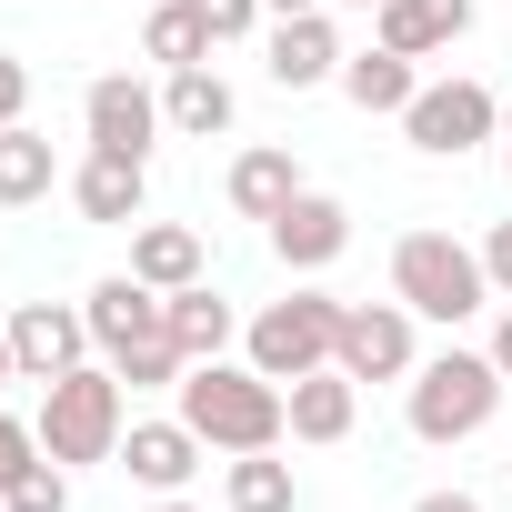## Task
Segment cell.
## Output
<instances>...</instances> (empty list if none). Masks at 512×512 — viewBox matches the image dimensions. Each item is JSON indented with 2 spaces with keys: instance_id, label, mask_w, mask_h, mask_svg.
<instances>
[{
  "instance_id": "d6a6232c",
  "label": "cell",
  "mask_w": 512,
  "mask_h": 512,
  "mask_svg": "<svg viewBox=\"0 0 512 512\" xmlns=\"http://www.w3.org/2000/svg\"><path fill=\"white\" fill-rule=\"evenodd\" d=\"M262 11H272V21H292V11H322V0H262Z\"/></svg>"
},
{
  "instance_id": "4dcf8cb0",
  "label": "cell",
  "mask_w": 512,
  "mask_h": 512,
  "mask_svg": "<svg viewBox=\"0 0 512 512\" xmlns=\"http://www.w3.org/2000/svg\"><path fill=\"white\" fill-rule=\"evenodd\" d=\"M492 362H502V382H512V302H502V332H492Z\"/></svg>"
},
{
  "instance_id": "83f0119b",
  "label": "cell",
  "mask_w": 512,
  "mask_h": 512,
  "mask_svg": "<svg viewBox=\"0 0 512 512\" xmlns=\"http://www.w3.org/2000/svg\"><path fill=\"white\" fill-rule=\"evenodd\" d=\"M21 111H31V61H21V51H0V131H11Z\"/></svg>"
},
{
  "instance_id": "7402d4cb",
  "label": "cell",
  "mask_w": 512,
  "mask_h": 512,
  "mask_svg": "<svg viewBox=\"0 0 512 512\" xmlns=\"http://www.w3.org/2000/svg\"><path fill=\"white\" fill-rule=\"evenodd\" d=\"M221 41H211V21H201V0H151V21H141V61H161V71H191V61H211Z\"/></svg>"
},
{
  "instance_id": "5b68a950",
  "label": "cell",
  "mask_w": 512,
  "mask_h": 512,
  "mask_svg": "<svg viewBox=\"0 0 512 512\" xmlns=\"http://www.w3.org/2000/svg\"><path fill=\"white\" fill-rule=\"evenodd\" d=\"M332 342H342V302H332V292H292V302H272V312H251V322H241V362H251V372H272V382L322 372Z\"/></svg>"
},
{
  "instance_id": "4316f807",
  "label": "cell",
  "mask_w": 512,
  "mask_h": 512,
  "mask_svg": "<svg viewBox=\"0 0 512 512\" xmlns=\"http://www.w3.org/2000/svg\"><path fill=\"white\" fill-rule=\"evenodd\" d=\"M201 21L211 41H241V31H262V0H201Z\"/></svg>"
},
{
  "instance_id": "52a82bcc",
  "label": "cell",
  "mask_w": 512,
  "mask_h": 512,
  "mask_svg": "<svg viewBox=\"0 0 512 512\" xmlns=\"http://www.w3.org/2000/svg\"><path fill=\"white\" fill-rule=\"evenodd\" d=\"M332 362L352 382H412L422 372V342H412V302H342V342Z\"/></svg>"
},
{
  "instance_id": "30bf717a",
  "label": "cell",
  "mask_w": 512,
  "mask_h": 512,
  "mask_svg": "<svg viewBox=\"0 0 512 512\" xmlns=\"http://www.w3.org/2000/svg\"><path fill=\"white\" fill-rule=\"evenodd\" d=\"M262 231H272V251H282V272H322V262H342V251H352V211H342L332 191H312V181H302Z\"/></svg>"
},
{
  "instance_id": "d4e9b609",
  "label": "cell",
  "mask_w": 512,
  "mask_h": 512,
  "mask_svg": "<svg viewBox=\"0 0 512 512\" xmlns=\"http://www.w3.org/2000/svg\"><path fill=\"white\" fill-rule=\"evenodd\" d=\"M0 512H71V472L61 462H31L11 492H0Z\"/></svg>"
},
{
  "instance_id": "ba28073f",
  "label": "cell",
  "mask_w": 512,
  "mask_h": 512,
  "mask_svg": "<svg viewBox=\"0 0 512 512\" xmlns=\"http://www.w3.org/2000/svg\"><path fill=\"white\" fill-rule=\"evenodd\" d=\"M81 121H91V151H121V161H151V141L171 131V121H161V91H141L131 71L91 81V91H81Z\"/></svg>"
},
{
  "instance_id": "f546056e",
  "label": "cell",
  "mask_w": 512,
  "mask_h": 512,
  "mask_svg": "<svg viewBox=\"0 0 512 512\" xmlns=\"http://www.w3.org/2000/svg\"><path fill=\"white\" fill-rule=\"evenodd\" d=\"M412 512H482V492H422Z\"/></svg>"
},
{
  "instance_id": "44dd1931",
  "label": "cell",
  "mask_w": 512,
  "mask_h": 512,
  "mask_svg": "<svg viewBox=\"0 0 512 512\" xmlns=\"http://www.w3.org/2000/svg\"><path fill=\"white\" fill-rule=\"evenodd\" d=\"M221 191H231V211H241V221H272V211L302 191V161L262 141V151H241V161H231V181H221Z\"/></svg>"
},
{
  "instance_id": "8992f818",
  "label": "cell",
  "mask_w": 512,
  "mask_h": 512,
  "mask_svg": "<svg viewBox=\"0 0 512 512\" xmlns=\"http://www.w3.org/2000/svg\"><path fill=\"white\" fill-rule=\"evenodd\" d=\"M402 131H412V151L462 161V151H482V141L502 131V101H492L482 81H422L412 111H402Z\"/></svg>"
},
{
  "instance_id": "4fadbf2b",
  "label": "cell",
  "mask_w": 512,
  "mask_h": 512,
  "mask_svg": "<svg viewBox=\"0 0 512 512\" xmlns=\"http://www.w3.org/2000/svg\"><path fill=\"white\" fill-rule=\"evenodd\" d=\"M201 452H211V442H201L181 412H171V422H131V432H121V472H131L141 492H181V482L201 472Z\"/></svg>"
},
{
  "instance_id": "f1b7e54d",
  "label": "cell",
  "mask_w": 512,
  "mask_h": 512,
  "mask_svg": "<svg viewBox=\"0 0 512 512\" xmlns=\"http://www.w3.org/2000/svg\"><path fill=\"white\" fill-rule=\"evenodd\" d=\"M482 272H492V302H512V221H492V241H482Z\"/></svg>"
},
{
  "instance_id": "9c48e42d",
  "label": "cell",
  "mask_w": 512,
  "mask_h": 512,
  "mask_svg": "<svg viewBox=\"0 0 512 512\" xmlns=\"http://www.w3.org/2000/svg\"><path fill=\"white\" fill-rule=\"evenodd\" d=\"M101 342H91V312H71V302H21L11 312V362H21V382H61L71 362H91Z\"/></svg>"
},
{
  "instance_id": "e575fe53",
  "label": "cell",
  "mask_w": 512,
  "mask_h": 512,
  "mask_svg": "<svg viewBox=\"0 0 512 512\" xmlns=\"http://www.w3.org/2000/svg\"><path fill=\"white\" fill-rule=\"evenodd\" d=\"M502 171H512V141H502Z\"/></svg>"
},
{
  "instance_id": "cb8c5ba5",
  "label": "cell",
  "mask_w": 512,
  "mask_h": 512,
  "mask_svg": "<svg viewBox=\"0 0 512 512\" xmlns=\"http://www.w3.org/2000/svg\"><path fill=\"white\" fill-rule=\"evenodd\" d=\"M221 502H231V512H302V482H292V462H272V452H231Z\"/></svg>"
},
{
  "instance_id": "d6986e66",
  "label": "cell",
  "mask_w": 512,
  "mask_h": 512,
  "mask_svg": "<svg viewBox=\"0 0 512 512\" xmlns=\"http://www.w3.org/2000/svg\"><path fill=\"white\" fill-rule=\"evenodd\" d=\"M131 272H141L151 292H191V282H201V231H191V221H141V231H131Z\"/></svg>"
},
{
  "instance_id": "277c9868",
  "label": "cell",
  "mask_w": 512,
  "mask_h": 512,
  "mask_svg": "<svg viewBox=\"0 0 512 512\" xmlns=\"http://www.w3.org/2000/svg\"><path fill=\"white\" fill-rule=\"evenodd\" d=\"M402 412L422 442H472L492 412H502V362L492 352H432L412 382H402Z\"/></svg>"
},
{
  "instance_id": "9a60e30c",
  "label": "cell",
  "mask_w": 512,
  "mask_h": 512,
  "mask_svg": "<svg viewBox=\"0 0 512 512\" xmlns=\"http://www.w3.org/2000/svg\"><path fill=\"white\" fill-rule=\"evenodd\" d=\"M282 402H292V442H342L352 412H362V382H352L342 362H322V372L282 382Z\"/></svg>"
},
{
  "instance_id": "836d02e7",
  "label": "cell",
  "mask_w": 512,
  "mask_h": 512,
  "mask_svg": "<svg viewBox=\"0 0 512 512\" xmlns=\"http://www.w3.org/2000/svg\"><path fill=\"white\" fill-rule=\"evenodd\" d=\"M151 512H201V502H181V492H151Z\"/></svg>"
},
{
  "instance_id": "e0dca14e",
  "label": "cell",
  "mask_w": 512,
  "mask_h": 512,
  "mask_svg": "<svg viewBox=\"0 0 512 512\" xmlns=\"http://www.w3.org/2000/svg\"><path fill=\"white\" fill-rule=\"evenodd\" d=\"M372 31H382L392 51L432 61V51H452V41L472 31V0H382V11H372Z\"/></svg>"
},
{
  "instance_id": "6da1fadb",
  "label": "cell",
  "mask_w": 512,
  "mask_h": 512,
  "mask_svg": "<svg viewBox=\"0 0 512 512\" xmlns=\"http://www.w3.org/2000/svg\"><path fill=\"white\" fill-rule=\"evenodd\" d=\"M181 422H191L211 452H282L292 402H282L272 372H251V362H191V372H181Z\"/></svg>"
},
{
  "instance_id": "7a4b0ae2",
  "label": "cell",
  "mask_w": 512,
  "mask_h": 512,
  "mask_svg": "<svg viewBox=\"0 0 512 512\" xmlns=\"http://www.w3.org/2000/svg\"><path fill=\"white\" fill-rule=\"evenodd\" d=\"M131 382L111 372V362H71L61 382H41V452L61 462V472H81V462H121V432H131V402H121Z\"/></svg>"
},
{
  "instance_id": "2e32d148",
  "label": "cell",
  "mask_w": 512,
  "mask_h": 512,
  "mask_svg": "<svg viewBox=\"0 0 512 512\" xmlns=\"http://www.w3.org/2000/svg\"><path fill=\"white\" fill-rule=\"evenodd\" d=\"M231 111H241V101H231V81H221L211 61H191V71H171V81H161V121H171L181 141H221V131H231Z\"/></svg>"
},
{
  "instance_id": "603a6c76",
  "label": "cell",
  "mask_w": 512,
  "mask_h": 512,
  "mask_svg": "<svg viewBox=\"0 0 512 512\" xmlns=\"http://www.w3.org/2000/svg\"><path fill=\"white\" fill-rule=\"evenodd\" d=\"M51 181H61L51 141H41L31 121H11V131H0V211H21V201H51Z\"/></svg>"
},
{
  "instance_id": "ac0fdd59",
  "label": "cell",
  "mask_w": 512,
  "mask_h": 512,
  "mask_svg": "<svg viewBox=\"0 0 512 512\" xmlns=\"http://www.w3.org/2000/svg\"><path fill=\"white\" fill-rule=\"evenodd\" d=\"M171 302V342H181V362H221L231 342H241V312L211 292V282H191V292H161Z\"/></svg>"
},
{
  "instance_id": "8fae6325",
  "label": "cell",
  "mask_w": 512,
  "mask_h": 512,
  "mask_svg": "<svg viewBox=\"0 0 512 512\" xmlns=\"http://www.w3.org/2000/svg\"><path fill=\"white\" fill-rule=\"evenodd\" d=\"M91 342H101V362H121V352H141V342H161L171 332V302L141 282V272H111V282H91Z\"/></svg>"
},
{
  "instance_id": "5bb4252c",
  "label": "cell",
  "mask_w": 512,
  "mask_h": 512,
  "mask_svg": "<svg viewBox=\"0 0 512 512\" xmlns=\"http://www.w3.org/2000/svg\"><path fill=\"white\" fill-rule=\"evenodd\" d=\"M71 201H81V221H111V231H131V221H141V201H151V161L91 151V161L71 171Z\"/></svg>"
},
{
  "instance_id": "7c38bea8",
  "label": "cell",
  "mask_w": 512,
  "mask_h": 512,
  "mask_svg": "<svg viewBox=\"0 0 512 512\" xmlns=\"http://www.w3.org/2000/svg\"><path fill=\"white\" fill-rule=\"evenodd\" d=\"M342 31L322 21V11H292V21H272V51H262V71L282 81V91H322V81H342Z\"/></svg>"
},
{
  "instance_id": "3957f363",
  "label": "cell",
  "mask_w": 512,
  "mask_h": 512,
  "mask_svg": "<svg viewBox=\"0 0 512 512\" xmlns=\"http://www.w3.org/2000/svg\"><path fill=\"white\" fill-rule=\"evenodd\" d=\"M392 302H412V322H472L492 302V272H482V251L452 241V231H402L392 241Z\"/></svg>"
},
{
  "instance_id": "1f68e13d",
  "label": "cell",
  "mask_w": 512,
  "mask_h": 512,
  "mask_svg": "<svg viewBox=\"0 0 512 512\" xmlns=\"http://www.w3.org/2000/svg\"><path fill=\"white\" fill-rule=\"evenodd\" d=\"M0 382H21V362H11V312H0Z\"/></svg>"
},
{
  "instance_id": "484cf974",
  "label": "cell",
  "mask_w": 512,
  "mask_h": 512,
  "mask_svg": "<svg viewBox=\"0 0 512 512\" xmlns=\"http://www.w3.org/2000/svg\"><path fill=\"white\" fill-rule=\"evenodd\" d=\"M31 462H51V452H41V422H11V412H0V492H11Z\"/></svg>"
},
{
  "instance_id": "ffe728a7",
  "label": "cell",
  "mask_w": 512,
  "mask_h": 512,
  "mask_svg": "<svg viewBox=\"0 0 512 512\" xmlns=\"http://www.w3.org/2000/svg\"><path fill=\"white\" fill-rule=\"evenodd\" d=\"M412 51H392V41H372V51H352L342 61V101L352 111H412Z\"/></svg>"
}]
</instances>
